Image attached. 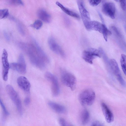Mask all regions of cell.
Listing matches in <instances>:
<instances>
[{"label":"cell","mask_w":126,"mask_h":126,"mask_svg":"<svg viewBox=\"0 0 126 126\" xmlns=\"http://www.w3.org/2000/svg\"><path fill=\"white\" fill-rule=\"evenodd\" d=\"M120 63L123 72L126 76V55L122 54L121 57Z\"/></svg>","instance_id":"obj_23"},{"label":"cell","mask_w":126,"mask_h":126,"mask_svg":"<svg viewBox=\"0 0 126 126\" xmlns=\"http://www.w3.org/2000/svg\"><path fill=\"white\" fill-rule=\"evenodd\" d=\"M17 82L18 86L22 90L26 92H29L31 85L26 78L23 76L19 77L17 79Z\"/></svg>","instance_id":"obj_14"},{"label":"cell","mask_w":126,"mask_h":126,"mask_svg":"<svg viewBox=\"0 0 126 126\" xmlns=\"http://www.w3.org/2000/svg\"><path fill=\"white\" fill-rule=\"evenodd\" d=\"M17 45L19 48L27 54L32 64L41 70L45 68L46 63L39 55L34 44L19 42Z\"/></svg>","instance_id":"obj_1"},{"label":"cell","mask_w":126,"mask_h":126,"mask_svg":"<svg viewBox=\"0 0 126 126\" xmlns=\"http://www.w3.org/2000/svg\"><path fill=\"white\" fill-rule=\"evenodd\" d=\"M37 15L39 18L44 22L49 23L50 21V15L45 10L40 9L37 12Z\"/></svg>","instance_id":"obj_18"},{"label":"cell","mask_w":126,"mask_h":126,"mask_svg":"<svg viewBox=\"0 0 126 126\" xmlns=\"http://www.w3.org/2000/svg\"><path fill=\"white\" fill-rule=\"evenodd\" d=\"M101 33L103 35L104 39L106 41H107L108 36L111 34L112 32L107 28L104 24H103Z\"/></svg>","instance_id":"obj_24"},{"label":"cell","mask_w":126,"mask_h":126,"mask_svg":"<svg viewBox=\"0 0 126 126\" xmlns=\"http://www.w3.org/2000/svg\"><path fill=\"white\" fill-rule=\"evenodd\" d=\"M103 24L96 21H91L90 23L89 31L93 30L101 33Z\"/></svg>","instance_id":"obj_19"},{"label":"cell","mask_w":126,"mask_h":126,"mask_svg":"<svg viewBox=\"0 0 126 126\" xmlns=\"http://www.w3.org/2000/svg\"><path fill=\"white\" fill-rule=\"evenodd\" d=\"M110 71L116 76L121 85L124 87L126 86V83L122 76L116 61L114 59L110 60Z\"/></svg>","instance_id":"obj_8"},{"label":"cell","mask_w":126,"mask_h":126,"mask_svg":"<svg viewBox=\"0 0 126 126\" xmlns=\"http://www.w3.org/2000/svg\"><path fill=\"white\" fill-rule=\"evenodd\" d=\"M0 103L4 116H6L8 115L9 114V113L7 111L4 105L3 104L1 99H0Z\"/></svg>","instance_id":"obj_28"},{"label":"cell","mask_w":126,"mask_h":126,"mask_svg":"<svg viewBox=\"0 0 126 126\" xmlns=\"http://www.w3.org/2000/svg\"><path fill=\"white\" fill-rule=\"evenodd\" d=\"M9 15L8 9H4L0 10V18L1 19L5 18L7 17Z\"/></svg>","instance_id":"obj_26"},{"label":"cell","mask_w":126,"mask_h":126,"mask_svg":"<svg viewBox=\"0 0 126 126\" xmlns=\"http://www.w3.org/2000/svg\"><path fill=\"white\" fill-rule=\"evenodd\" d=\"M114 0L117 2H118V0Z\"/></svg>","instance_id":"obj_36"},{"label":"cell","mask_w":126,"mask_h":126,"mask_svg":"<svg viewBox=\"0 0 126 126\" xmlns=\"http://www.w3.org/2000/svg\"><path fill=\"white\" fill-rule=\"evenodd\" d=\"M42 21L40 20H37L31 25V26L36 29L38 30L42 27Z\"/></svg>","instance_id":"obj_25"},{"label":"cell","mask_w":126,"mask_h":126,"mask_svg":"<svg viewBox=\"0 0 126 126\" xmlns=\"http://www.w3.org/2000/svg\"><path fill=\"white\" fill-rule=\"evenodd\" d=\"M101 56L102 57L103 61L108 69L109 70H110V60H109L108 57L103 49L100 47L99 48Z\"/></svg>","instance_id":"obj_22"},{"label":"cell","mask_w":126,"mask_h":126,"mask_svg":"<svg viewBox=\"0 0 126 126\" xmlns=\"http://www.w3.org/2000/svg\"><path fill=\"white\" fill-rule=\"evenodd\" d=\"M8 2L10 4L14 5H23V3L22 0H8Z\"/></svg>","instance_id":"obj_27"},{"label":"cell","mask_w":126,"mask_h":126,"mask_svg":"<svg viewBox=\"0 0 126 126\" xmlns=\"http://www.w3.org/2000/svg\"><path fill=\"white\" fill-rule=\"evenodd\" d=\"M17 26L19 32L22 35H24L25 34V32L22 25L19 23L17 24Z\"/></svg>","instance_id":"obj_29"},{"label":"cell","mask_w":126,"mask_h":126,"mask_svg":"<svg viewBox=\"0 0 126 126\" xmlns=\"http://www.w3.org/2000/svg\"><path fill=\"white\" fill-rule=\"evenodd\" d=\"M48 104L52 109L57 113L63 114L66 111L65 108L64 107L56 103L50 101L48 102Z\"/></svg>","instance_id":"obj_16"},{"label":"cell","mask_w":126,"mask_h":126,"mask_svg":"<svg viewBox=\"0 0 126 126\" xmlns=\"http://www.w3.org/2000/svg\"><path fill=\"white\" fill-rule=\"evenodd\" d=\"M56 4L67 15L76 18H79V16L78 14L66 8L59 2H56Z\"/></svg>","instance_id":"obj_20"},{"label":"cell","mask_w":126,"mask_h":126,"mask_svg":"<svg viewBox=\"0 0 126 126\" xmlns=\"http://www.w3.org/2000/svg\"><path fill=\"white\" fill-rule=\"evenodd\" d=\"M45 78L51 84V88L52 94L54 96H57L60 92L58 81L56 77L53 74L49 72H46L45 75Z\"/></svg>","instance_id":"obj_9"},{"label":"cell","mask_w":126,"mask_h":126,"mask_svg":"<svg viewBox=\"0 0 126 126\" xmlns=\"http://www.w3.org/2000/svg\"><path fill=\"white\" fill-rule=\"evenodd\" d=\"M33 41L37 52L41 58L46 63H49V59L47 56L40 46L37 41L35 40H33Z\"/></svg>","instance_id":"obj_17"},{"label":"cell","mask_w":126,"mask_h":126,"mask_svg":"<svg viewBox=\"0 0 126 126\" xmlns=\"http://www.w3.org/2000/svg\"><path fill=\"white\" fill-rule=\"evenodd\" d=\"M31 102V99L30 98L27 96L26 97L25 99L24 102L26 106H28L29 105Z\"/></svg>","instance_id":"obj_35"},{"label":"cell","mask_w":126,"mask_h":126,"mask_svg":"<svg viewBox=\"0 0 126 126\" xmlns=\"http://www.w3.org/2000/svg\"><path fill=\"white\" fill-rule=\"evenodd\" d=\"M6 89L9 95L16 106L19 113L20 115L22 114V104L17 93L10 85H7Z\"/></svg>","instance_id":"obj_4"},{"label":"cell","mask_w":126,"mask_h":126,"mask_svg":"<svg viewBox=\"0 0 126 126\" xmlns=\"http://www.w3.org/2000/svg\"><path fill=\"white\" fill-rule=\"evenodd\" d=\"M77 3L83 24L86 29L89 31L90 23L91 21L89 14L81 0H78Z\"/></svg>","instance_id":"obj_6"},{"label":"cell","mask_w":126,"mask_h":126,"mask_svg":"<svg viewBox=\"0 0 126 126\" xmlns=\"http://www.w3.org/2000/svg\"><path fill=\"white\" fill-rule=\"evenodd\" d=\"M101 55L99 49L90 48L83 51L82 53V57L86 62L92 64L94 60L95 57H100Z\"/></svg>","instance_id":"obj_5"},{"label":"cell","mask_w":126,"mask_h":126,"mask_svg":"<svg viewBox=\"0 0 126 126\" xmlns=\"http://www.w3.org/2000/svg\"><path fill=\"white\" fill-rule=\"evenodd\" d=\"M48 43L50 49L53 52L62 57L65 56L63 50L53 37H49L48 40Z\"/></svg>","instance_id":"obj_13"},{"label":"cell","mask_w":126,"mask_h":126,"mask_svg":"<svg viewBox=\"0 0 126 126\" xmlns=\"http://www.w3.org/2000/svg\"><path fill=\"white\" fill-rule=\"evenodd\" d=\"M10 68L17 71L22 74H25L26 72V65L24 56L20 54L18 57V62L10 64Z\"/></svg>","instance_id":"obj_7"},{"label":"cell","mask_w":126,"mask_h":126,"mask_svg":"<svg viewBox=\"0 0 126 126\" xmlns=\"http://www.w3.org/2000/svg\"><path fill=\"white\" fill-rule=\"evenodd\" d=\"M1 61L2 65V76L3 80L6 81L8 79L9 69L10 68L8 58V53L5 49L3 50Z\"/></svg>","instance_id":"obj_10"},{"label":"cell","mask_w":126,"mask_h":126,"mask_svg":"<svg viewBox=\"0 0 126 126\" xmlns=\"http://www.w3.org/2000/svg\"><path fill=\"white\" fill-rule=\"evenodd\" d=\"M102 110L106 121L110 123L114 120V116L112 112L107 105L104 103L101 104Z\"/></svg>","instance_id":"obj_15"},{"label":"cell","mask_w":126,"mask_h":126,"mask_svg":"<svg viewBox=\"0 0 126 126\" xmlns=\"http://www.w3.org/2000/svg\"><path fill=\"white\" fill-rule=\"evenodd\" d=\"M3 34L6 40L8 41H10V37L7 32L5 31H4L3 32Z\"/></svg>","instance_id":"obj_34"},{"label":"cell","mask_w":126,"mask_h":126,"mask_svg":"<svg viewBox=\"0 0 126 126\" xmlns=\"http://www.w3.org/2000/svg\"><path fill=\"white\" fill-rule=\"evenodd\" d=\"M110 28L118 45L121 48L126 52V43L122 35L116 27L112 26Z\"/></svg>","instance_id":"obj_11"},{"label":"cell","mask_w":126,"mask_h":126,"mask_svg":"<svg viewBox=\"0 0 126 126\" xmlns=\"http://www.w3.org/2000/svg\"><path fill=\"white\" fill-rule=\"evenodd\" d=\"M61 79L64 85L69 87L72 90H74L76 86V80L73 75L66 70H62Z\"/></svg>","instance_id":"obj_3"},{"label":"cell","mask_w":126,"mask_h":126,"mask_svg":"<svg viewBox=\"0 0 126 126\" xmlns=\"http://www.w3.org/2000/svg\"><path fill=\"white\" fill-rule=\"evenodd\" d=\"M59 124L61 126H69L66 121L63 118H60L59 119Z\"/></svg>","instance_id":"obj_31"},{"label":"cell","mask_w":126,"mask_h":126,"mask_svg":"<svg viewBox=\"0 0 126 126\" xmlns=\"http://www.w3.org/2000/svg\"><path fill=\"white\" fill-rule=\"evenodd\" d=\"M121 6L124 11L126 10V0H119Z\"/></svg>","instance_id":"obj_32"},{"label":"cell","mask_w":126,"mask_h":126,"mask_svg":"<svg viewBox=\"0 0 126 126\" xmlns=\"http://www.w3.org/2000/svg\"><path fill=\"white\" fill-rule=\"evenodd\" d=\"M90 119V114L88 111L86 110H83L81 114L80 121L81 123L83 125L86 124Z\"/></svg>","instance_id":"obj_21"},{"label":"cell","mask_w":126,"mask_h":126,"mask_svg":"<svg viewBox=\"0 0 126 126\" xmlns=\"http://www.w3.org/2000/svg\"><path fill=\"white\" fill-rule=\"evenodd\" d=\"M101 0H89L90 4L93 6L98 5L101 2Z\"/></svg>","instance_id":"obj_30"},{"label":"cell","mask_w":126,"mask_h":126,"mask_svg":"<svg viewBox=\"0 0 126 126\" xmlns=\"http://www.w3.org/2000/svg\"><path fill=\"white\" fill-rule=\"evenodd\" d=\"M102 11L105 15L112 19L115 18L116 9L113 3L108 2L104 3L102 6Z\"/></svg>","instance_id":"obj_12"},{"label":"cell","mask_w":126,"mask_h":126,"mask_svg":"<svg viewBox=\"0 0 126 126\" xmlns=\"http://www.w3.org/2000/svg\"><path fill=\"white\" fill-rule=\"evenodd\" d=\"M104 125L100 122L98 121H95L92 123L91 126H103Z\"/></svg>","instance_id":"obj_33"},{"label":"cell","mask_w":126,"mask_h":126,"mask_svg":"<svg viewBox=\"0 0 126 126\" xmlns=\"http://www.w3.org/2000/svg\"><path fill=\"white\" fill-rule=\"evenodd\" d=\"M94 91L90 89H86L79 95V99L81 104L83 106H90L94 103L95 98Z\"/></svg>","instance_id":"obj_2"}]
</instances>
